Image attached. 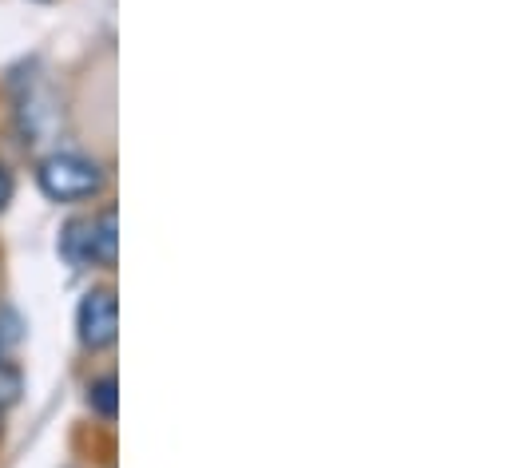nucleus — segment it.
Here are the masks:
<instances>
[{"mask_svg": "<svg viewBox=\"0 0 512 468\" xmlns=\"http://www.w3.org/2000/svg\"><path fill=\"white\" fill-rule=\"evenodd\" d=\"M36 187L52 203H92L108 191V167L80 151H52L36 163Z\"/></svg>", "mask_w": 512, "mask_h": 468, "instance_id": "f257e3e1", "label": "nucleus"}, {"mask_svg": "<svg viewBox=\"0 0 512 468\" xmlns=\"http://www.w3.org/2000/svg\"><path fill=\"white\" fill-rule=\"evenodd\" d=\"M60 254L68 258V266L76 270H116L120 258V231H116V207L104 203L100 211L72 219L60 234Z\"/></svg>", "mask_w": 512, "mask_h": 468, "instance_id": "f03ea898", "label": "nucleus"}, {"mask_svg": "<svg viewBox=\"0 0 512 468\" xmlns=\"http://www.w3.org/2000/svg\"><path fill=\"white\" fill-rule=\"evenodd\" d=\"M76 338L88 353H108L120 338V302L112 286L84 290L76 306Z\"/></svg>", "mask_w": 512, "mask_h": 468, "instance_id": "7ed1b4c3", "label": "nucleus"}, {"mask_svg": "<svg viewBox=\"0 0 512 468\" xmlns=\"http://www.w3.org/2000/svg\"><path fill=\"white\" fill-rule=\"evenodd\" d=\"M88 409L104 425L116 421V413H120V381H116V373H96L88 381Z\"/></svg>", "mask_w": 512, "mask_h": 468, "instance_id": "20e7f679", "label": "nucleus"}, {"mask_svg": "<svg viewBox=\"0 0 512 468\" xmlns=\"http://www.w3.org/2000/svg\"><path fill=\"white\" fill-rule=\"evenodd\" d=\"M20 393H24V373H20L12 361L0 357V413L12 409V405L20 401Z\"/></svg>", "mask_w": 512, "mask_h": 468, "instance_id": "39448f33", "label": "nucleus"}, {"mask_svg": "<svg viewBox=\"0 0 512 468\" xmlns=\"http://www.w3.org/2000/svg\"><path fill=\"white\" fill-rule=\"evenodd\" d=\"M12 187H16V183H12V171L0 163V211L8 207V199H12Z\"/></svg>", "mask_w": 512, "mask_h": 468, "instance_id": "423d86ee", "label": "nucleus"}, {"mask_svg": "<svg viewBox=\"0 0 512 468\" xmlns=\"http://www.w3.org/2000/svg\"><path fill=\"white\" fill-rule=\"evenodd\" d=\"M0 357H4V334H0Z\"/></svg>", "mask_w": 512, "mask_h": 468, "instance_id": "0eeeda50", "label": "nucleus"}, {"mask_svg": "<svg viewBox=\"0 0 512 468\" xmlns=\"http://www.w3.org/2000/svg\"><path fill=\"white\" fill-rule=\"evenodd\" d=\"M36 4H48V0H36Z\"/></svg>", "mask_w": 512, "mask_h": 468, "instance_id": "6e6552de", "label": "nucleus"}]
</instances>
